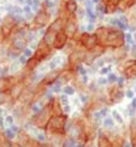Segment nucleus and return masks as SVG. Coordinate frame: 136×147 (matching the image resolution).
<instances>
[{"label": "nucleus", "instance_id": "1", "mask_svg": "<svg viewBox=\"0 0 136 147\" xmlns=\"http://www.w3.org/2000/svg\"><path fill=\"white\" fill-rule=\"evenodd\" d=\"M98 36L99 45L102 47H112V48H122L125 44L124 33L121 29H112L107 27H100L95 30Z\"/></svg>", "mask_w": 136, "mask_h": 147}, {"label": "nucleus", "instance_id": "2", "mask_svg": "<svg viewBox=\"0 0 136 147\" xmlns=\"http://www.w3.org/2000/svg\"><path fill=\"white\" fill-rule=\"evenodd\" d=\"M67 121V115H52L46 124V131L49 135H65V123Z\"/></svg>", "mask_w": 136, "mask_h": 147}, {"label": "nucleus", "instance_id": "3", "mask_svg": "<svg viewBox=\"0 0 136 147\" xmlns=\"http://www.w3.org/2000/svg\"><path fill=\"white\" fill-rule=\"evenodd\" d=\"M52 116V112H51V107L49 105H46L44 106L39 112H36L35 116L32 119V123L34 127L36 128H40V129H45L46 128V124L49 119V117Z\"/></svg>", "mask_w": 136, "mask_h": 147}, {"label": "nucleus", "instance_id": "4", "mask_svg": "<svg viewBox=\"0 0 136 147\" xmlns=\"http://www.w3.org/2000/svg\"><path fill=\"white\" fill-rule=\"evenodd\" d=\"M78 44L81 45L84 50H93L99 45V40H98V36L96 34H90L88 32H84L81 34L78 39Z\"/></svg>", "mask_w": 136, "mask_h": 147}, {"label": "nucleus", "instance_id": "5", "mask_svg": "<svg viewBox=\"0 0 136 147\" xmlns=\"http://www.w3.org/2000/svg\"><path fill=\"white\" fill-rule=\"evenodd\" d=\"M63 32L66 34L69 39H73L78 32V24H77V18L75 15H69L64 23Z\"/></svg>", "mask_w": 136, "mask_h": 147}, {"label": "nucleus", "instance_id": "6", "mask_svg": "<svg viewBox=\"0 0 136 147\" xmlns=\"http://www.w3.org/2000/svg\"><path fill=\"white\" fill-rule=\"evenodd\" d=\"M16 26H17V23L13 20L12 15L5 17L4 21L1 22V24H0V33H1V35H3V39L9 38V36L11 35V33L13 32Z\"/></svg>", "mask_w": 136, "mask_h": 147}, {"label": "nucleus", "instance_id": "7", "mask_svg": "<svg viewBox=\"0 0 136 147\" xmlns=\"http://www.w3.org/2000/svg\"><path fill=\"white\" fill-rule=\"evenodd\" d=\"M48 22H49V13L45 9H42V10H39L38 13L35 15L34 20H33V23H32V27L41 29V28L46 27L48 24Z\"/></svg>", "mask_w": 136, "mask_h": 147}, {"label": "nucleus", "instance_id": "8", "mask_svg": "<svg viewBox=\"0 0 136 147\" xmlns=\"http://www.w3.org/2000/svg\"><path fill=\"white\" fill-rule=\"evenodd\" d=\"M51 48L52 46H48L46 45L44 41H40L38 44V47L35 48V53H34V57L38 58L40 62H42V60H45L48 58V56L51 54Z\"/></svg>", "mask_w": 136, "mask_h": 147}, {"label": "nucleus", "instance_id": "9", "mask_svg": "<svg viewBox=\"0 0 136 147\" xmlns=\"http://www.w3.org/2000/svg\"><path fill=\"white\" fill-rule=\"evenodd\" d=\"M108 96L111 102H119L124 98V92L122 90V87H119V86H112L108 89Z\"/></svg>", "mask_w": 136, "mask_h": 147}, {"label": "nucleus", "instance_id": "10", "mask_svg": "<svg viewBox=\"0 0 136 147\" xmlns=\"http://www.w3.org/2000/svg\"><path fill=\"white\" fill-rule=\"evenodd\" d=\"M67 40H69V38L66 36V34L63 32V30H60V32L57 33V35H55V39L53 41L52 47L54 50H63L67 44Z\"/></svg>", "mask_w": 136, "mask_h": 147}, {"label": "nucleus", "instance_id": "11", "mask_svg": "<svg viewBox=\"0 0 136 147\" xmlns=\"http://www.w3.org/2000/svg\"><path fill=\"white\" fill-rule=\"evenodd\" d=\"M24 90V87H23V83L21 82H16L11 86L9 88V94H10V98L11 100H17L20 99V96L22 94V92Z\"/></svg>", "mask_w": 136, "mask_h": 147}, {"label": "nucleus", "instance_id": "12", "mask_svg": "<svg viewBox=\"0 0 136 147\" xmlns=\"http://www.w3.org/2000/svg\"><path fill=\"white\" fill-rule=\"evenodd\" d=\"M84 52H82V51H78V50H76V51H73L70 56H69V64L71 65V66H77L78 64H81L83 60H84Z\"/></svg>", "mask_w": 136, "mask_h": 147}, {"label": "nucleus", "instance_id": "13", "mask_svg": "<svg viewBox=\"0 0 136 147\" xmlns=\"http://www.w3.org/2000/svg\"><path fill=\"white\" fill-rule=\"evenodd\" d=\"M64 23H65V20L63 17H58L55 21H53L51 24H49V27H48V29H51V30H53V32H55V33H59L60 30H63V28H64Z\"/></svg>", "mask_w": 136, "mask_h": 147}, {"label": "nucleus", "instance_id": "14", "mask_svg": "<svg viewBox=\"0 0 136 147\" xmlns=\"http://www.w3.org/2000/svg\"><path fill=\"white\" fill-rule=\"evenodd\" d=\"M77 9H78V6H77L76 0H67V1L65 3V5H64V10H65L67 16L75 15L77 12Z\"/></svg>", "mask_w": 136, "mask_h": 147}, {"label": "nucleus", "instance_id": "15", "mask_svg": "<svg viewBox=\"0 0 136 147\" xmlns=\"http://www.w3.org/2000/svg\"><path fill=\"white\" fill-rule=\"evenodd\" d=\"M17 136H18V139H20V145H22V146H30L33 141L32 139H30V136H29V133H27V131H24V130H20L17 133Z\"/></svg>", "mask_w": 136, "mask_h": 147}, {"label": "nucleus", "instance_id": "16", "mask_svg": "<svg viewBox=\"0 0 136 147\" xmlns=\"http://www.w3.org/2000/svg\"><path fill=\"white\" fill-rule=\"evenodd\" d=\"M55 35H57V33H55V32H53V30H51V29H47L46 32L44 33V38H42V41H44L46 45L52 46L53 45V41L55 39Z\"/></svg>", "mask_w": 136, "mask_h": 147}, {"label": "nucleus", "instance_id": "17", "mask_svg": "<svg viewBox=\"0 0 136 147\" xmlns=\"http://www.w3.org/2000/svg\"><path fill=\"white\" fill-rule=\"evenodd\" d=\"M49 107H51L52 115H61L63 113V107L60 106V102L58 99H52L51 104H49Z\"/></svg>", "mask_w": 136, "mask_h": 147}, {"label": "nucleus", "instance_id": "18", "mask_svg": "<svg viewBox=\"0 0 136 147\" xmlns=\"http://www.w3.org/2000/svg\"><path fill=\"white\" fill-rule=\"evenodd\" d=\"M98 146H99V147H110V146H112V144H111V140H110L106 135H104L101 131L99 133Z\"/></svg>", "mask_w": 136, "mask_h": 147}, {"label": "nucleus", "instance_id": "19", "mask_svg": "<svg viewBox=\"0 0 136 147\" xmlns=\"http://www.w3.org/2000/svg\"><path fill=\"white\" fill-rule=\"evenodd\" d=\"M13 84L12 83V78L11 77H0V92L1 90H7Z\"/></svg>", "mask_w": 136, "mask_h": 147}, {"label": "nucleus", "instance_id": "20", "mask_svg": "<svg viewBox=\"0 0 136 147\" xmlns=\"http://www.w3.org/2000/svg\"><path fill=\"white\" fill-rule=\"evenodd\" d=\"M26 65H27V68H28L29 70H34V69L38 68V65H40V60L33 56V57H30V58L27 59Z\"/></svg>", "mask_w": 136, "mask_h": 147}, {"label": "nucleus", "instance_id": "21", "mask_svg": "<svg viewBox=\"0 0 136 147\" xmlns=\"http://www.w3.org/2000/svg\"><path fill=\"white\" fill-rule=\"evenodd\" d=\"M130 139H131V145H136V118H133L130 123Z\"/></svg>", "mask_w": 136, "mask_h": 147}, {"label": "nucleus", "instance_id": "22", "mask_svg": "<svg viewBox=\"0 0 136 147\" xmlns=\"http://www.w3.org/2000/svg\"><path fill=\"white\" fill-rule=\"evenodd\" d=\"M10 100H11V98H10V94H9V89L0 92V105H4V104H6Z\"/></svg>", "mask_w": 136, "mask_h": 147}, {"label": "nucleus", "instance_id": "23", "mask_svg": "<svg viewBox=\"0 0 136 147\" xmlns=\"http://www.w3.org/2000/svg\"><path fill=\"white\" fill-rule=\"evenodd\" d=\"M86 13H87V17L89 18V22L90 23H94L95 22L96 13L93 12V7H92V6H87V7H86Z\"/></svg>", "mask_w": 136, "mask_h": 147}, {"label": "nucleus", "instance_id": "24", "mask_svg": "<svg viewBox=\"0 0 136 147\" xmlns=\"http://www.w3.org/2000/svg\"><path fill=\"white\" fill-rule=\"evenodd\" d=\"M111 24H112V26L118 27L121 30H127V29L129 28V26H127V24H124V23H122L119 20H117V18H113V20H111Z\"/></svg>", "mask_w": 136, "mask_h": 147}, {"label": "nucleus", "instance_id": "25", "mask_svg": "<svg viewBox=\"0 0 136 147\" xmlns=\"http://www.w3.org/2000/svg\"><path fill=\"white\" fill-rule=\"evenodd\" d=\"M4 136H5L6 139H9V140H13V139L17 136V133H15L13 130H11L10 128H9V129H6V130L4 131Z\"/></svg>", "mask_w": 136, "mask_h": 147}, {"label": "nucleus", "instance_id": "26", "mask_svg": "<svg viewBox=\"0 0 136 147\" xmlns=\"http://www.w3.org/2000/svg\"><path fill=\"white\" fill-rule=\"evenodd\" d=\"M63 92H64V94H66V95H73L75 94V88H73L72 86L67 84L63 88Z\"/></svg>", "mask_w": 136, "mask_h": 147}, {"label": "nucleus", "instance_id": "27", "mask_svg": "<svg viewBox=\"0 0 136 147\" xmlns=\"http://www.w3.org/2000/svg\"><path fill=\"white\" fill-rule=\"evenodd\" d=\"M117 80H118V76H117L116 74L108 72V76H107V82H108V83L114 84V83H117Z\"/></svg>", "mask_w": 136, "mask_h": 147}, {"label": "nucleus", "instance_id": "28", "mask_svg": "<svg viewBox=\"0 0 136 147\" xmlns=\"http://www.w3.org/2000/svg\"><path fill=\"white\" fill-rule=\"evenodd\" d=\"M104 125L106 128H113L114 127V121L110 117H105L104 119Z\"/></svg>", "mask_w": 136, "mask_h": 147}, {"label": "nucleus", "instance_id": "29", "mask_svg": "<svg viewBox=\"0 0 136 147\" xmlns=\"http://www.w3.org/2000/svg\"><path fill=\"white\" fill-rule=\"evenodd\" d=\"M112 116H113V119L114 121H117V123H119V124H122L123 123V118H122V116L119 115V112L118 111H112Z\"/></svg>", "mask_w": 136, "mask_h": 147}, {"label": "nucleus", "instance_id": "30", "mask_svg": "<svg viewBox=\"0 0 136 147\" xmlns=\"http://www.w3.org/2000/svg\"><path fill=\"white\" fill-rule=\"evenodd\" d=\"M58 100H59V102H60V105H63V106L69 104V99H67V95H66V94L60 95V96L58 98Z\"/></svg>", "mask_w": 136, "mask_h": 147}, {"label": "nucleus", "instance_id": "31", "mask_svg": "<svg viewBox=\"0 0 136 147\" xmlns=\"http://www.w3.org/2000/svg\"><path fill=\"white\" fill-rule=\"evenodd\" d=\"M63 146H70V147H73V146H78V144L76 142V140L75 139H69V140H66V141L63 144Z\"/></svg>", "mask_w": 136, "mask_h": 147}, {"label": "nucleus", "instance_id": "32", "mask_svg": "<svg viewBox=\"0 0 136 147\" xmlns=\"http://www.w3.org/2000/svg\"><path fill=\"white\" fill-rule=\"evenodd\" d=\"M23 54L26 56L27 58H30V57H33L34 56V52H33V50H30V48H24L23 50Z\"/></svg>", "mask_w": 136, "mask_h": 147}, {"label": "nucleus", "instance_id": "33", "mask_svg": "<svg viewBox=\"0 0 136 147\" xmlns=\"http://www.w3.org/2000/svg\"><path fill=\"white\" fill-rule=\"evenodd\" d=\"M77 71H78L79 74H81V75H82V76H84V75H87V70H86V69L83 68V66H82L81 64H78V65H77Z\"/></svg>", "mask_w": 136, "mask_h": 147}, {"label": "nucleus", "instance_id": "34", "mask_svg": "<svg viewBox=\"0 0 136 147\" xmlns=\"http://www.w3.org/2000/svg\"><path fill=\"white\" fill-rule=\"evenodd\" d=\"M4 122H5V123H7L9 125H12V124H13V117H12V116H6V117H5V119H4Z\"/></svg>", "mask_w": 136, "mask_h": 147}, {"label": "nucleus", "instance_id": "35", "mask_svg": "<svg viewBox=\"0 0 136 147\" xmlns=\"http://www.w3.org/2000/svg\"><path fill=\"white\" fill-rule=\"evenodd\" d=\"M57 62H58V58H55L49 63V70H54L55 68H57Z\"/></svg>", "mask_w": 136, "mask_h": 147}, {"label": "nucleus", "instance_id": "36", "mask_svg": "<svg viewBox=\"0 0 136 147\" xmlns=\"http://www.w3.org/2000/svg\"><path fill=\"white\" fill-rule=\"evenodd\" d=\"M40 104H41V102H38V104H35V105H34V106L32 107V109H33V111H34V113H36V112H39V111H40V110H41L42 107H44V106H41V105H40Z\"/></svg>", "mask_w": 136, "mask_h": 147}, {"label": "nucleus", "instance_id": "37", "mask_svg": "<svg viewBox=\"0 0 136 147\" xmlns=\"http://www.w3.org/2000/svg\"><path fill=\"white\" fill-rule=\"evenodd\" d=\"M36 136H38V140L41 141V142H44L46 140V135L45 134H42V133H36Z\"/></svg>", "mask_w": 136, "mask_h": 147}, {"label": "nucleus", "instance_id": "38", "mask_svg": "<svg viewBox=\"0 0 136 147\" xmlns=\"http://www.w3.org/2000/svg\"><path fill=\"white\" fill-rule=\"evenodd\" d=\"M27 57L26 56H24V54H23V56H21L20 58H18V62H20L21 64H23V65H26V63H27Z\"/></svg>", "mask_w": 136, "mask_h": 147}, {"label": "nucleus", "instance_id": "39", "mask_svg": "<svg viewBox=\"0 0 136 147\" xmlns=\"http://www.w3.org/2000/svg\"><path fill=\"white\" fill-rule=\"evenodd\" d=\"M110 71H111V66H106V68H102L100 70V74L101 75H105V74H108Z\"/></svg>", "mask_w": 136, "mask_h": 147}, {"label": "nucleus", "instance_id": "40", "mask_svg": "<svg viewBox=\"0 0 136 147\" xmlns=\"http://www.w3.org/2000/svg\"><path fill=\"white\" fill-rule=\"evenodd\" d=\"M124 38L127 40L128 44H133V38H131V34H124Z\"/></svg>", "mask_w": 136, "mask_h": 147}, {"label": "nucleus", "instance_id": "41", "mask_svg": "<svg viewBox=\"0 0 136 147\" xmlns=\"http://www.w3.org/2000/svg\"><path fill=\"white\" fill-rule=\"evenodd\" d=\"M108 82H107V78H99L98 80V84H100V86H104V84H107Z\"/></svg>", "mask_w": 136, "mask_h": 147}, {"label": "nucleus", "instance_id": "42", "mask_svg": "<svg viewBox=\"0 0 136 147\" xmlns=\"http://www.w3.org/2000/svg\"><path fill=\"white\" fill-rule=\"evenodd\" d=\"M124 94L127 95V98H130V99H133V98H134V90L129 89V90H127V93H124Z\"/></svg>", "mask_w": 136, "mask_h": 147}, {"label": "nucleus", "instance_id": "43", "mask_svg": "<svg viewBox=\"0 0 136 147\" xmlns=\"http://www.w3.org/2000/svg\"><path fill=\"white\" fill-rule=\"evenodd\" d=\"M107 113H108V109H106V107H105V109H102L101 111H100L101 117H106V116H107Z\"/></svg>", "mask_w": 136, "mask_h": 147}, {"label": "nucleus", "instance_id": "44", "mask_svg": "<svg viewBox=\"0 0 136 147\" xmlns=\"http://www.w3.org/2000/svg\"><path fill=\"white\" fill-rule=\"evenodd\" d=\"M23 11L26 12L27 15H32V9H30V6H24V9H23Z\"/></svg>", "mask_w": 136, "mask_h": 147}, {"label": "nucleus", "instance_id": "45", "mask_svg": "<svg viewBox=\"0 0 136 147\" xmlns=\"http://www.w3.org/2000/svg\"><path fill=\"white\" fill-rule=\"evenodd\" d=\"M94 29H95V27H94V24H93V23H89L88 26H87V32H88V33L93 32Z\"/></svg>", "mask_w": 136, "mask_h": 147}, {"label": "nucleus", "instance_id": "46", "mask_svg": "<svg viewBox=\"0 0 136 147\" xmlns=\"http://www.w3.org/2000/svg\"><path fill=\"white\" fill-rule=\"evenodd\" d=\"M70 112V106H69V104L67 105H64V107H63V113H69Z\"/></svg>", "mask_w": 136, "mask_h": 147}, {"label": "nucleus", "instance_id": "47", "mask_svg": "<svg viewBox=\"0 0 136 147\" xmlns=\"http://www.w3.org/2000/svg\"><path fill=\"white\" fill-rule=\"evenodd\" d=\"M45 6H46V9H51V7H53V3L49 1V0H46V1H45Z\"/></svg>", "mask_w": 136, "mask_h": 147}, {"label": "nucleus", "instance_id": "48", "mask_svg": "<svg viewBox=\"0 0 136 147\" xmlns=\"http://www.w3.org/2000/svg\"><path fill=\"white\" fill-rule=\"evenodd\" d=\"M119 21H121L122 23L127 24V26H128V23H129V22H128V18H127L125 16H121V17H119Z\"/></svg>", "mask_w": 136, "mask_h": 147}, {"label": "nucleus", "instance_id": "49", "mask_svg": "<svg viewBox=\"0 0 136 147\" xmlns=\"http://www.w3.org/2000/svg\"><path fill=\"white\" fill-rule=\"evenodd\" d=\"M117 86H119V87H123V83H124V78L123 77H118V80H117Z\"/></svg>", "mask_w": 136, "mask_h": 147}, {"label": "nucleus", "instance_id": "50", "mask_svg": "<svg viewBox=\"0 0 136 147\" xmlns=\"http://www.w3.org/2000/svg\"><path fill=\"white\" fill-rule=\"evenodd\" d=\"M10 129H11V130H13L15 133H18V131H20V128L16 127V125H13V124L10 125Z\"/></svg>", "mask_w": 136, "mask_h": 147}, {"label": "nucleus", "instance_id": "51", "mask_svg": "<svg viewBox=\"0 0 136 147\" xmlns=\"http://www.w3.org/2000/svg\"><path fill=\"white\" fill-rule=\"evenodd\" d=\"M24 1H26V3H27V5H28V6H30V7H32L33 4H34V0H24Z\"/></svg>", "mask_w": 136, "mask_h": 147}, {"label": "nucleus", "instance_id": "52", "mask_svg": "<svg viewBox=\"0 0 136 147\" xmlns=\"http://www.w3.org/2000/svg\"><path fill=\"white\" fill-rule=\"evenodd\" d=\"M81 99H82V101L83 102H87V100H88V98L86 96V95H83V94H81Z\"/></svg>", "mask_w": 136, "mask_h": 147}, {"label": "nucleus", "instance_id": "53", "mask_svg": "<svg viewBox=\"0 0 136 147\" xmlns=\"http://www.w3.org/2000/svg\"><path fill=\"white\" fill-rule=\"evenodd\" d=\"M131 106L134 109H136V98H133V102H131Z\"/></svg>", "mask_w": 136, "mask_h": 147}, {"label": "nucleus", "instance_id": "54", "mask_svg": "<svg viewBox=\"0 0 136 147\" xmlns=\"http://www.w3.org/2000/svg\"><path fill=\"white\" fill-rule=\"evenodd\" d=\"M98 66H104V60H98Z\"/></svg>", "mask_w": 136, "mask_h": 147}, {"label": "nucleus", "instance_id": "55", "mask_svg": "<svg viewBox=\"0 0 136 147\" xmlns=\"http://www.w3.org/2000/svg\"><path fill=\"white\" fill-rule=\"evenodd\" d=\"M92 1L94 3V4H96V3H99V1H101V0H92Z\"/></svg>", "mask_w": 136, "mask_h": 147}, {"label": "nucleus", "instance_id": "56", "mask_svg": "<svg viewBox=\"0 0 136 147\" xmlns=\"http://www.w3.org/2000/svg\"><path fill=\"white\" fill-rule=\"evenodd\" d=\"M3 72H4V71H3L1 69H0V76H3Z\"/></svg>", "mask_w": 136, "mask_h": 147}, {"label": "nucleus", "instance_id": "57", "mask_svg": "<svg viewBox=\"0 0 136 147\" xmlns=\"http://www.w3.org/2000/svg\"><path fill=\"white\" fill-rule=\"evenodd\" d=\"M18 1H20V3H24V0H18Z\"/></svg>", "mask_w": 136, "mask_h": 147}, {"label": "nucleus", "instance_id": "58", "mask_svg": "<svg viewBox=\"0 0 136 147\" xmlns=\"http://www.w3.org/2000/svg\"><path fill=\"white\" fill-rule=\"evenodd\" d=\"M79 1H86V0H79Z\"/></svg>", "mask_w": 136, "mask_h": 147}, {"label": "nucleus", "instance_id": "59", "mask_svg": "<svg viewBox=\"0 0 136 147\" xmlns=\"http://www.w3.org/2000/svg\"><path fill=\"white\" fill-rule=\"evenodd\" d=\"M135 40H136V33H135Z\"/></svg>", "mask_w": 136, "mask_h": 147}, {"label": "nucleus", "instance_id": "60", "mask_svg": "<svg viewBox=\"0 0 136 147\" xmlns=\"http://www.w3.org/2000/svg\"><path fill=\"white\" fill-rule=\"evenodd\" d=\"M135 93H136V88H135Z\"/></svg>", "mask_w": 136, "mask_h": 147}, {"label": "nucleus", "instance_id": "61", "mask_svg": "<svg viewBox=\"0 0 136 147\" xmlns=\"http://www.w3.org/2000/svg\"><path fill=\"white\" fill-rule=\"evenodd\" d=\"M0 136H1V135H0Z\"/></svg>", "mask_w": 136, "mask_h": 147}]
</instances>
